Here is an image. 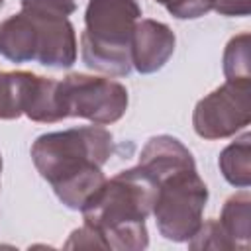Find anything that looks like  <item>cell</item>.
<instances>
[{"instance_id":"obj_10","label":"cell","mask_w":251,"mask_h":251,"mask_svg":"<svg viewBox=\"0 0 251 251\" xmlns=\"http://www.w3.org/2000/svg\"><path fill=\"white\" fill-rule=\"evenodd\" d=\"M224 235L227 237L231 249H247L249 233H251V196L249 190L229 196L222 208V216L218 220Z\"/></svg>"},{"instance_id":"obj_16","label":"cell","mask_w":251,"mask_h":251,"mask_svg":"<svg viewBox=\"0 0 251 251\" xmlns=\"http://www.w3.org/2000/svg\"><path fill=\"white\" fill-rule=\"evenodd\" d=\"M212 10L222 16H249L251 0H212Z\"/></svg>"},{"instance_id":"obj_2","label":"cell","mask_w":251,"mask_h":251,"mask_svg":"<svg viewBox=\"0 0 251 251\" xmlns=\"http://www.w3.org/2000/svg\"><path fill=\"white\" fill-rule=\"evenodd\" d=\"M157 180L143 167L120 171L80 208L82 220L98 249L141 251L149 245L145 218L157 198Z\"/></svg>"},{"instance_id":"obj_3","label":"cell","mask_w":251,"mask_h":251,"mask_svg":"<svg viewBox=\"0 0 251 251\" xmlns=\"http://www.w3.org/2000/svg\"><path fill=\"white\" fill-rule=\"evenodd\" d=\"M141 6L137 0H88L80 57L92 71L110 76L131 73V35Z\"/></svg>"},{"instance_id":"obj_18","label":"cell","mask_w":251,"mask_h":251,"mask_svg":"<svg viewBox=\"0 0 251 251\" xmlns=\"http://www.w3.org/2000/svg\"><path fill=\"white\" fill-rule=\"evenodd\" d=\"M2 4H4V0H0V6H2Z\"/></svg>"},{"instance_id":"obj_8","label":"cell","mask_w":251,"mask_h":251,"mask_svg":"<svg viewBox=\"0 0 251 251\" xmlns=\"http://www.w3.org/2000/svg\"><path fill=\"white\" fill-rule=\"evenodd\" d=\"M175 33L157 20H137L131 35V67L141 75L157 73L175 51Z\"/></svg>"},{"instance_id":"obj_17","label":"cell","mask_w":251,"mask_h":251,"mask_svg":"<svg viewBox=\"0 0 251 251\" xmlns=\"http://www.w3.org/2000/svg\"><path fill=\"white\" fill-rule=\"evenodd\" d=\"M0 173H2V157H0Z\"/></svg>"},{"instance_id":"obj_7","label":"cell","mask_w":251,"mask_h":251,"mask_svg":"<svg viewBox=\"0 0 251 251\" xmlns=\"http://www.w3.org/2000/svg\"><path fill=\"white\" fill-rule=\"evenodd\" d=\"M14 73H16L18 104L24 116L39 124H55L67 118L61 100L59 80L39 76L27 71H14Z\"/></svg>"},{"instance_id":"obj_4","label":"cell","mask_w":251,"mask_h":251,"mask_svg":"<svg viewBox=\"0 0 251 251\" xmlns=\"http://www.w3.org/2000/svg\"><path fill=\"white\" fill-rule=\"evenodd\" d=\"M151 214L159 233L169 241H188L202 224L208 186L194 167L176 169L161 176Z\"/></svg>"},{"instance_id":"obj_9","label":"cell","mask_w":251,"mask_h":251,"mask_svg":"<svg viewBox=\"0 0 251 251\" xmlns=\"http://www.w3.org/2000/svg\"><path fill=\"white\" fill-rule=\"evenodd\" d=\"M139 167H143L147 173L159 180L161 176L184 169V167H194V157L192 153L173 135H155L151 137L139 155ZM159 184V182H157Z\"/></svg>"},{"instance_id":"obj_5","label":"cell","mask_w":251,"mask_h":251,"mask_svg":"<svg viewBox=\"0 0 251 251\" xmlns=\"http://www.w3.org/2000/svg\"><path fill=\"white\" fill-rule=\"evenodd\" d=\"M67 118H84L96 126L118 122L127 110V90L122 82L73 73L59 80Z\"/></svg>"},{"instance_id":"obj_1","label":"cell","mask_w":251,"mask_h":251,"mask_svg":"<svg viewBox=\"0 0 251 251\" xmlns=\"http://www.w3.org/2000/svg\"><path fill=\"white\" fill-rule=\"evenodd\" d=\"M114 151V137L102 126H82L39 135L31 145L37 173L71 210H80L106 180L102 165Z\"/></svg>"},{"instance_id":"obj_15","label":"cell","mask_w":251,"mask_h":251,"mask_svg":"<svg viewBox=\"0 0 251 251\" xmlns=\"http://www.w3.org/2000/svg\"><path fill=\"white\" fill-rule=\"evenodd\" d=\"M178 20H194L212 10V0H155Z\"/></svg>"},{"instance_id":"obj_11","label":"cell","mask_w":251,"mask_h":251,"mask_svg":"<svg viewBox=\"0 0 251 251\" xmlns=\"http://www.w3.org/2000/svg\"><path fill=\"white\" fill-rule=\"evenodd\" d=\"M224 178L237 188L251 184V135L245 131L239 139L231 141L218 159Z\"/></svg>"},{"instance_id":"obj_14","label":"cell","mask_w":251,"mask_h":251,"mask_svg":"<svg viewBox=\"0 0 251 251\" xmlns=\"http://www.w3.org/2000/svg\"><path fill=\"white\" fill-rule=\"evenodd\" d=\"M22 116L16 90V73L0 71V120H16Z\"/></svg>"},{"instance_id":"obj_12","label":"cell","mask_w":251,"mask_h":251,"mask_svg":"<svg viewBox=\"0 0 251 251\" xmlns=\"http://www.w3.org/2000/svg\"><path fill=\"white\" fill-rule=\"evenodd\" d=\"M224 75L231 82H251V35L239 33L224 51Z\"/></svg>"},{"instance_id":"obj_13","label":"cell","mask_w":251,"mask_h":251,"mask_svg":"<svg viewBox=\"0 0 251 251\" xmlns=\"http://www.w3.org/2000/svg\"><path fill=\"white\" fill-rule=\"evenodd\" d=\"M188 247L190 249H231L218 220H208L200 224L196 233L188 239Z\"/></svg>"},{"instance_id":"obj_6","label":"cell","mask_w":251,"mask_h":251,"mask_svg":"<svg viewBox=\"0 0 251 251\" xmlns=\"http://www.w3.org/2000/svg\"><path fill=\"white\" fill-rule=\"evenodd\" d=\"M251 122V82L226 80L214 92L198 100L192 126L204 139H224L235 135Z\"/></svg>"}]
</instances>
